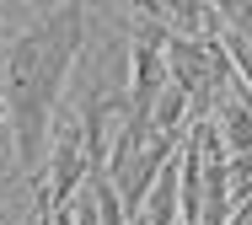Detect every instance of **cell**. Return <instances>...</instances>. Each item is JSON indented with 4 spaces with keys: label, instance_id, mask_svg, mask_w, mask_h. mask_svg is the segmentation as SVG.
<instances>
[{
    "label": "cell",
    "instance_id": "cell-1",
    "mask_svg": "<svg viewBox=\"0 0 252 225\" xmlns=\"http://www.w3.org/2000/svg\"><path fill=\"white\" fill-rule=\"evenodd\" d=\"M49 49L43 59L27 70V75H5V108H11V140H16V167L38 171L49 156V123L54 108L64 97V81H70V64H75V49H81V11L64 5V11H49Z\"/></svg>",
    "mask_w": 252,
    "mask_h": 225
},
{
    "label": "cell",
    "instance_id": "cell-2",
    "mask_svg": "<svg viewBox=\"0 0 252 225\" xmlns=\"http://www.w3.org/2000/svg\"><path fill=\"white\" fill-rule=\"evenodd\" d=\"M220 145L231 150V161L252 156V97H231L220 108Z\"/></svg>",
    "mask_w": 252,
    "mask_h": 225
},
{
    "label": "cell",
    "instance_id": "cell-3",
    "mask_svg": "<svg viewBox=\"0 0 252 225\" xmlns=\"http://www.w3.org/2000/svg\"><path fill=\"white\" fill-rule=\"evenodd\" d=\"M22 225H43V215H38V209H32V215H27V220H22Z\"/></svg>",
    "mask_w": 252,
    "mask_h": 225
}]
</instances>
